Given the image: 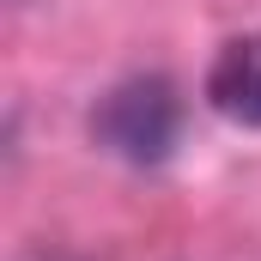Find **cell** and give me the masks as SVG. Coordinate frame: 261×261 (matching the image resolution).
<instances>
[{
  "instance_id": "3",
  "label": "cell",
  "mask_w": 261,
  "mask_h": 261,
  "mask_svg": "<svg viewBox=\"0 0 261 261\" xmlns=\"http://www.w3.org/2000/svg\"><path fill=\"white\" fill-rule=\"evenodd\" d=\"M31 261H49V255H31Z\"/></svg>"
},
{
  "instance_id": "2",
  "label": "cell",
  "mask_w": 261,
  "mask_h": 261,
  "mask_svg": "<svg viewBox=\"0 0 261 261\" xmlns=\"http://www.w3.org/2000/svg\"><path fill=\"white\" fill-rule=\"evenodd\" d=\"M206 97L237 128H261V31H249V37L219 49V61L206 73Z\"/></svg>"
},
{
  "instance_id": "1",
  "label": "cell",
  "mask_w": 261,
  "mask_h": 261,
  "mask_svg": "<svg viewBox=\"0 0 261 261\" xmlns=\"http://www.w3.org/2000/svg\"><path fill=\"white\" fill-rule=\"evenodd\" d=\"M91 134H97L116 158H128V164H158V158L176 146V134H182L176 85H170V79H158V73L122 79V85L97 103Z\"/></svg>"
}]
</instances>
